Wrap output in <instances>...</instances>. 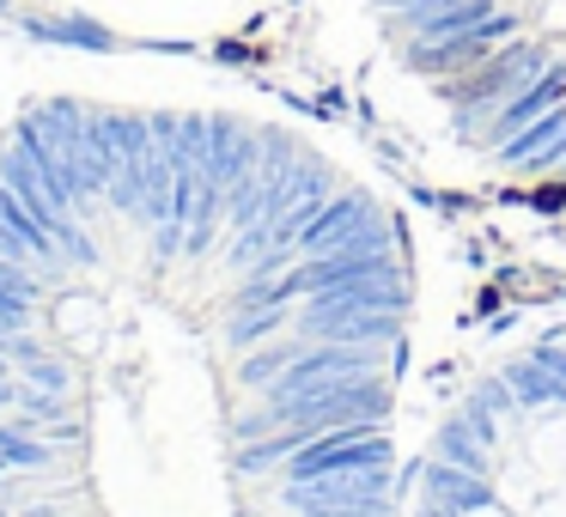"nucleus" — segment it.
<instances>
[{
  "label": "nucleus",
  "mask_w": 566,
  "mask_h": 517,
  "mask_svg": "<svg viewBox=\"0 0 566 517\" xmlns=\"http://www.w3.org/2000/svg\"><path fill=\"white\" fill-rule=\"evenodd\" d=\"M384 414H390V383H384L378 371H366V378H329V383H317V390H305V395L269 402L262 414H244L238 420V439H269V432L293 426V432H305V444H311L329 426H347V420H384Z\"/></svg>",
  "instance_id": "nucleus-1"
},
{
  "label": "nucleus",
  "mask_w": 566,
  "mask_h": 517,
  "mask_svg": "<svg viewBox=\"0 0 566 517\" xmlns=\"http://www.w3.org/2000/svg\"><path fill=\"white\" fill-rule=\"evenodd\" d=\"M548 62H554L548 43H536V38H512V43H500V50H493L481 67H469V74L444 80V98L457 104V128L481 140V128L493 123V110H500L505 98H517V92H524Z\"/></svg>",
  "instance_id": "nucleus-2"
},
{
  "label": "nucleus",
  "mask_w": 566,
  "mask_h": 517,
  "mask_svg": "<svg viewBox=\"0 0 566 517\" xmlns=\"http://www.w3.org/2000/svg\"><path fill=\"white\" fill-rule=\"evenodd\" d=\"M396 463L390 439L378 432V420H347V426L317 432L311 444H298L293 456L281 463L286 481H317V475H342V468H378Z\"/></svg>",
  "instance_id": "nucleus-3"
},
{
  "label": "nucleus",
  "mask_w": 566,
  "mask_h": 517,
  "mask_svg": "<svg viewBox=\"0 0 566 517\" xmlns=\"http://www.w3.org/2000/svg\"><path fill=\"white\" fill-rule=\"evenodd\" d=\"M396 493V475L390 463L378 468H342V475H317V481H286V511L298 517H329V511H347V505H390Z\"/></svg>",
  "instance_id": "nucleus-4"
},
{
  "label": "nucleus",
  "mask_w": 566,
  "mask_h": 517,
  "mask_svg": "<svg viewBox=\"0 0 566 517\" xmlns=\"http://www.w3.org/2000/svg\"><path fill=\"white\" fill-rule=\"evenodd\" d=\"M512 38H517V19L512 13H493V19H481L475 31H457V38L408 43L402 62L415 67V74H427V80H457V74H469V67H481L500 43H512Z\"/></svg>",
  "instance_id": "nucleus-5"
},
{
  "label": "nucleus",
  "mask_w": 566,
  "mask_h": 517,
  "mask_svg": "<svg viewBox=\"0 0 566 517\" xmlns=\"http://www.w3.org/2000/svg\"><path fill=\"white\" fill-rule=\"evenodd\" d=\"M554 104H566V67H560V62H548L524 92H517V98H505L500 110H493V123L481 128V140H488V147H500L505 135H517V128L536 123V116H542V110H554Z\"/></svg>",
  "instance_id": "nucleus-6"
},
{
  "label": "nucleus",
  "mask_w": 566,
  "mask_h": 517,
  "mask_svg": "<svg viewBox=\"0 0 566 517\" xmlns=\"http://www.w3.org/2000/svg\"><path fill=\"white\" fill-rule=\"evenodd\" d=\"M420 481H427V499L451 505V511H463V517H481V511H493V505H500V493H493L488 475L457 468V463H444V456H432Z\"/></svg>",
  "instance_id": "nucleus-7"
},
{
  "label": "nucleus",
  "mask_w": 566,
  "mask_h": 517,
  "mask_svg": "<svg viewBox=\"0 0 566 517\" xmlns=\"http://www.w3.org/2000/svg\"><path fill=\"white\" fill-rule=\"evenodd\" d=\"M293 335L305 341H354V347H390L402 335V310H347V317H317L298 323Z\"/></svg>",
  "instance_id": "nucleus-8"
},
{
  "label": "nucleus",
  "mask_w": 566,
  "mask_h": 517,
  "mask_svg": "<svg viewBox=\"0 0 566 517\" xmlns=\"http://www.w3.org/2000/svg\"><path fill=\"white\" fill-rule=\"evenodd\" d=\"M560 135H566V104H554V110H542L536 123H524L517 135H505L500 147H493V159H500V165H524V159H536L542 147H554Z\"/></svg>",
  "instance_id": "nucleus-9"
},
{
  "label": "nucleus",
  "mask_w": 566,
  "mask_h": 517,
  "mask_svg": "<svg viewBox=\"0 0 566 517\" xmlns=\"http://www.w3.org/2000/svg\"><path fill=\"white\" fill-rule=\"evenodd\" d=\"M281 329H293V305H244V310H232L226 341H232V347H256V341H274Z\"/></svg>",
  "instance_id": "nucleus-10"
},
{
  "label": "nucleus",
  "mask_w": 566,
  "mask_h": 517,
  "mask_svg": "<svg viewBox=\"0 0 566 517\" xmlns=\"http://www.w3.org/2000/svg\"><path fill=\"white\" fill-rule=\"evenodd\" d=\"M505 383H512L517 408H542V402H566V378L548 371L542 359H524V366H505Z\"/></svg>",
  "instance_id": "nucleus-11"
},
{
  "label": "nucleus",
  "mask_w": 566,
  "mask_h": 517,
  "mask_svg": "<svg viewBox=\"0 0 566 517\" xmlns=\"http://www.w3.org/2000/svg\"><path fill=\"white\" fill-rule=\"evenodd\" d=\"M439 456H444V463H457V468H475V475H493V451L469 432L463 414L439 426Z\"/></svg>",
  "instance_id": "nucleus-12"
},
{
  "label": "nucleus",
  "mask_w": 566,
  "mask_h": 517,
  "mask_svg": "<svg viewBox=\"0 0 566 517\" xmlns=\"http://www.w3.org/2000/svg\"><path fill=\"white\" fill-rule=\"evenodd\" d=\"M305 354V335L298 341H274V347H262V354H244V366H238V383H250V390H269L274 378H281L293 359Z\"/></svg>",
  "instance_id": "nucleus-13"
},
{
  "label": "nucleus",
  "mask_w": 566,
  "mask_h": 517,
  "mask_svg": "<svg viewBox=\"0 0 566 517\" xmlns=\"http://www.w3.org/2000/svg\"><path fill=\"white\" fill-rule=\"evenodd\" d=\"M0 463L7 468H43L50 463V444L25 439V426H0Z\"/></svg>",
  "instance_id": "nucleus-14"
},
{
  "label": "nucleus",
  "mask_w": 566,
  "mask_h": 517,
  "mask_svg": "<svg viewBox=\"0 0 566 517\" xmlns=\"http://www.w3.org/2000/svg\"><path fill=\"white\" fill-rule=\"evenodd\" d=\"M38 38H50V43H80V50H111V38H104V31H92V25H38Z\"/></svg>",
  "instance_id": "nucleus-15"
},
{
  "label": "nucleus",
  "mask_w": 566,
  "mask_h": 517,
  "mask_svg": "<svg viewBox=\"0 0 566 517\" xmlns=\"http://www.w3.org/2000/svg\"><path fill=\"white\" fill-rule=\"evenodd\" d=\"M25 378L38 383V390H55V395L67 390V371L55 366V359H43V354H38V359H25Z\"/></svg>",
  "instance_id": "nucleus-16"
},
{
  "label": "nucleus",
  "mask_w": 566,
  "mask_h": 517,
  "mask_svg": "<svg viewBox=\"0 0 566 517\" xmlns=\"http://www.w3.org/2000/svg\"><path fill=\"white\" fill-rule=\"evenodd\" d=\"M420 517H463V511H451V505H439V499H427V505H420Z\"/></svg>",
  "instance_id": "nucleus-17"
},
{
  "label": "nucleus",
  "mask_w": 566,
  "mask_h": 517,
  "mask_svg": "<svg viewBox=\"0 0 566 517\" xmlns=\"http://www.w3.org/2000/svg\"><path fill=\"white\" fill-rule=\"evenodd\" d=\"M0 13H7V0H0Z\"/></svg>",
  "instance_id": "nucleus-18"
}]
</instances>
